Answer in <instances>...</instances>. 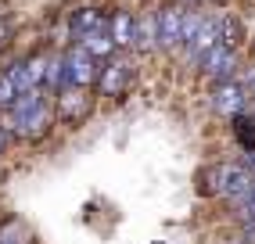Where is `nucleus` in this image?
<instances>
[{"instance_id": "14", "label": "nucleus", "mask_w": 255, "mask_h": 244, "mask_svg": "<svg viewBox=\"0 0 255 244\" xmlns=\"http://www.w3.org/2000/svg\"><path fill=\"white\" fill-rule=\"evenodd\" d=\"M219 43L230 50H237L245 43V22L237 14H219Z\"/></svg>"}, {"instance_id": "13", "label": "nucleus", "mask_w": 255, "mask_h": 244, "mask_svg": "<svg viewBox=\"0 0 255 244\" xmlns=\"http://www.w3.org/2000/svg\"><path fill=\"white\" fill-rule=\"evenodd\" d=\"M79 47L87 50L90 58H97V61H112L115 54H123V50L115 47V40H112V32H108V29H97V32H90V36H83Z\"/></svg>"}, {"instance_id": "18", "label": "nucleus", "mask_w": 255, "mask_h": 244, "mask_svg": "<svg viewBox=\"0 0 255 244\" xmlns=\"http://www.w3.org/2000/svg\"><path fill=\"white\" fill-rule=\"evenodd\" d=\"M0 244H25L22 241V226L18 223H7L4 230H0Z\"/></svg>"}, {"instance_id": "8", "label": "nucleus", "mask_w": 255, "mask_h": 244, "mask_svg": "<svg viewBox=\"0 0 255 244\" xmlns=\"http://www.w3.org/2000/svg\"><path fill=\"white\" fill-rule=\"evenodd\" d=\"M183 22H187V7H180V4L158 7V47L162 50L183 47Z\"/></svg>"}, {"instance_id": "9", "label": "nucleus", "mask_w": 255, "mask_h": 244, "mask_svg": "<svg viewBox=\"0 0 255 244\" xmlns=\"http://www.w3.org/2000/svg\"><path fill=\"white\" fill-rule=\"evenodd\" d=\"M198 68H201V72H205V79H212L216 86H219V83H230L234 72H237V50H230V47L219 43L216 50H209V54L201 58Z\"/></svg>"}, {"instance_id": "2", "label": "nucleus", "mask_w": 255, "mask_h": 244, "mask_svg": "<svg viewBox=\"0 0 255 244\" xmlns=\"http://www.w3.org/2000/svg\"><path fill=\"white\" fill-rule=\"evenodd\" d=\"M50 126V108H47V90H29L22 94L18 101L11 104V129L18 136H40L43 129Z\"/></svg>"}, {"instance_id": "15", "label": "nucleus", "mask_w": 255, "mask_h": 244, "mask_svg": "<svg viewBox=\"0 0 255 244\" xmlns=\"http://www.w3.org/2000/svg\"><path fill=\"white\" fill-rule=\"evenodd\" d=\"M158 47V11L137 18V50H155Z\"/></svg>"}, {"instance_id": "20", "label": "nucleus", "mask_w": 255, "mask_h": 244, "mask_svg": "<svg viewBox=\"0 0 255 244\" xmlns=\"http://www.w3.org/2000/svg\"><path fill=\"white\" fill-rule=\"evenodd\" d=\"M176 4H180V7H187V11H191L194 4H201V0H176Z\"/></svg>"}, {"instance_id": "12", "label": "nucleus", "mask_w": 255, "mask_h": 244, "mask_svg": "<svg viewBox=\"0 0 255 244\" xmlns=\"http://www.w3.org/2000/svg\"><path fill=\"white\" fill-rule=\"evenodd\" d=\"M69 29H72L76 40H83V36H90V32H97V29H108V18L101 14V7H76L69 14Z\"/></svg>"}, {"instance_id": "11", "label": "nucleus", "mask_w": 255, "mask_h": 244, "mask_svg": "<svg viewBox=\"0 0 255 244\" xmlns=\"http://www.w3.org/2000/svg\"><path fill=\"white\" fill-rule=\"evenodd\" d=\"M108 32H112V40L123 54L126 50H137V14L133 11H115L108 18Z\"/></svg>"}, {"instance_id": "5", "label": "nucleus", "mask_w": 255, "mask_h": 244, "mask_svg": "<svg viewBox=\"0 0 255 244\" xmlns=\"http://www.w3.org/2000/svg\"><path fill=\"white\" fill-rule=\"evenodd\" d=\"M90 108H94V97L83 86H61L58 97H54V119L61 126H76L79 119L90 115Z\"/></svg>"}, {"instance_id": "10", "label": "nucleus", "mask_w": 255, "mask_h": 244, "mask_svg": "<svg viewBox=\"0 0 255 244\" xmlns=\"http://www.w3.org/2000/svg\"><path fill=\"white\" fill-rule=\"evenodd\" d=\"M216 47H219V14H205L198 36L187 43V58H191L194 65H201V58H205L209 50H216Z\"/></svg>"}, {"instance_id": "16", "label": "nucleus", "mask_w": 255, "mask_h": 244, "mask_svg": "<svg viewBox=\"0 0 255 244\" xmlns=\"http://www.w3.org/2000/svg\"><path fill=\"white\" fill-rule=\"evenodd\" d=\"M18 97H22V94H18V86L11 83V76H7V72H0V108H7V112H11V104L18 101Z\"/></svg>"}, {"instance_id": "3", "label": "nucleus", "mask_w": 255, "mask_h": 244, "mask_svg": "<svg viewBox=\"0 0 255 244\" xmlns=\"http://www.w3.org/2000/svg\"><path fill=\"white\" fill-rule=\"evenodd\" d=\"M97 79H101L97 58H90L79 43L61 54V86H83V90H90ZM61 86H58V90H61Z\"/></svg>"}, {"instance_id": "21", "label": "nucleus", "mask_w": 255, "mask_h": 244, "mask_svg": "<svg viewBox=\"0 0 255 244\" xmlns=\"http://www.w3.org/2000/svg\"><path fill=\"white\" fill-rule=\"evenodd\" d=\"M245 237H248V244H255V226H248V234H245Z\"/></svg>"}, {"instance_id": "4", "label": "nucleus", "mask_w": 255, "mask_h": 244, "mask_svg": "<svg viewBox=\"0 0 255 244\" xmlns=\"http://www.w3.org/2000/svg\"><path fill=\"white\" fill-rule=\"evenodd\" d=\"M133 79H137V68H133V61L126 54H115L112 61H105V68H101V79H97V90L105 97H126V90L133 86Z\"/></svg>"}, {"instance_id": "7", "label": "nucleus", "mask_w": 255, "mask_h": 244, "mask_svg": "<svg viewBox=\"0 0 255 244\" xmlns=\"http://www.w3.org/2000/svg\"><path fill=\"white\" fill-rule=\"evenodd\" d=\"M248 86L241 79H230V83H219L216 90H212V112L216 115H223V119H237V115H245L248 108Z\"/></svg>"}, {"instance_id": "19", "label": "nucleus", "mask_w": 255, "mask_h": 244, "mask_svg": "<svg viewBox=\"0 0 255 244\" xmlns=\"http://www.w3.org/2000/svg\"><path fill=\"white\" fill-rule=\"evenodd\" d=\"M11 32H14V25H11V18H0V50H4V47L11 43Z\"/></svg>"}, {"instance_id": "17", "label": "nucleus", "mask_w": 255, "mask_h": 244, "mask_svg": "<svg viewBox=\"0 0 255 244\" xmlns=\"http://www.w3.org/2000/svg\"><path fill=\"white\" fill-rule=\"evenodd\" d=\"M237 216H241L248 226H255V190H252V194H248L241 205H237Z\"/></svg>"}, {"instance_id": "1", "label": "nucleus", "mask_w": 255, "mask_h": 244, "mask_svg": "<svg viewBox=\"0 0 255 244\" xmlns=\"http://www.w3.org/2000/svg\"><path fill=\"white\" fill-rule=\"evenodd\" d=\"M201 194H219L234 205H241L252 190H255V172L245 169L241 162H219V165H209L201 172Z\"/></svg>"}, {"instance_id": "6", "label": "nucleus", "mask_w": 255, "mask_h": 244, "mask_svg": "<svg viewBox=\"0 0 255 244\" xmlns=\"http://www.w3.org/2000/svg\"><path fill=\"white\" fill-rule=\"evenodd\" d=\"M47 68H50V58L25 54V58H18L7 68V76H11L14 86H18V94H29V90H40V86L47 83Z\"/></svg>"}, {"instance_id": "22", "label": "nucleus", "mask_w": 255, "mask_h": 244, "mask_svg": "<svg viewBox=\"0 0 255 244\" xmlns=\"http://www.w3.org/2000/svg\"><path fill=\"white\" fill-rule=\"evenodd\" d=\"M0 147H4V133H0Z\"/></svg>"}]
</instances>
